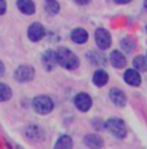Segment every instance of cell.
<instances>
[{"instance_id":"cell-23","label":"cell","mask_w":147,"mask_h":149,"mask_svg":"<svg viewBox=\"0 0 147 149\" xmlns=\"http://www.w3.org/2000/svg\"><path fill=\"white\" fill-rule=\"evenodd\" d=\"M115 1H116L117 4H128V3H130L132 0H115Z\"/></svg>"},{"instance_id":"cell-1","label":"cell","mask_w":147,"mask_h":149,"mask_svg":"<svg viewBox=\"0 0 147 149\" xmlns=\"http://www.w3.org/2000/svg\"><path fill=\"white\" fill-rule=\"evenodd\" d=\"M56 54H57V64H60L63 68L68 69V70H73V69L78 68L79 60L70 49L61 47V48H59Z\"/></svg>"},{"instance_id":"cell-25","label":"cell","mask_w":147,"mask_h":149,"mask_svg":"<svg viewBox=\"0 0 147 149\" xmlns=\"http://www.w3.org/2000/svg\"><path fill=\"white\" fill-rule=\"evenodd\" d=\"M145 8L147 9V0H145Z\"/></svg>"},{"instance_id":"cell-5","label":"cell","mask_w":147,"mask_h":149,"mask_svg":"<svg viewBox=\"0 0 147 149\" xmlns=\"http://www.w3.org/2000/svg\"><path fill=\"white\" fill-rule=\"evenodd\" d=\"M34 69L29 65H22L14 71V78L17 82H29L34 78Z\"/></svg>"},{"instance_id":"cell-8","label":"cell","mask_w":147,"mask_h":149,"mask_svg":"<svg viewBox=\"0 0 147 149\" xmlns=\"http://www.w3.org/2000/svg\"><path fill=\"white\" fill-rule=\"evenodd\" d=\"M42 62L44 65L46 70H52V69L57 65V54L55 51L48 49L43 53L42 56Z\"/></svg>"},{"instance_id":"cell-16","label":"cell","mask_w":147,"mask_h":149,"mask_svg":"<svg viewBox=\"0 0 147 149\" xmlns=\"http://www.w3.org/2000/svg\"><path fill=\"white\" fill-rule=\"evenodd\" d=\"M87 58L90 60L91 64L96 65V66H102V65L106 62V57L103 56L102 53H98V52H89Z\"/></svg>"},{"instance_id":"cell-9","label":"cell","mask_w":147,"mask_h":149,"mask_svg":"<svg viewBox=\"0 0 147 149\" xmlns=\"http://www.w3.org/2000/svg\"><path fill=\"white\" fill-rule=\"evenodd\" d=\"M109 97H111V101L120 108H122L124 105L126 104L125 93H124L121 90H119V88H112V90L109 91Z\"/></svg>"},{"instance_id":"cell-12","label":"cell","mask_w":147,"mask_h":149,"mask_svg":"<svg viewBox=\"0 0 147 149\" xmlns=\"http://www.w3.org/2000/svg\"><path fill=\"white\" fill-rule=\"evenodd\" d=\"M17 8L24 14H33L35 12V5L31 0H17Z\"/></svg>"},{"instance_id":"cell-21","label":"cell","mask_w":147,"mask_h":149,"mask_svg":"<svg viewBox=\"0 0 147 149\" xmlns=\"http://www.w3.org/2000/svg\"><path fill=\"white\" fill-rule=\"evenodd\" d=\"M7 10V4H5V0H0V14H4Z\"/></svg>"},{"instance_id":"cell-10","label":"cell","mask_w":147,"mask_h":149,"mask_svg":"<svg viewBox=\"0 0 147 149\" xmlns=\"http://www.w3.org/2000/svg\"><path fill=\"white\" fill-rule=\"evenodd\" d=\"M124 81L128 83L129 86L137 87V86L141 84V75L137 70H134V69H129V70H126L125 74H124Z\"/></svg>"},{"instance_id":"cell-6","label":"cell","mask_w":147,"mask_h":149,"mask_svg":"<svg viewBox=\"0 0 147 149\" xmlns=\"http://www.w3.org/2000/svg\"><path fill=\"white\" fill-rule=\"evenodd\" d=\"M91 104H93L91 97L89 96L87 93L81 92L74 97V105H76L77 109L81 110V111H87L89 109L91 108Z\"/></svg>"},{"instance_id":"cell-7","label":"cell","mask_w":147,"mask_h":149,"mask_svg":"<svg viewBox=\"0 0 147 149\" xmlns=\"http://www.w3.org/2000/svg\"><path fill=\"white\" fill-rule=\"evenodd\" d=\"M27 35L31 42H38L44 36V29H43V26L39 22H34V24L30 25V27H29Z\"/></svg>"},{"instance_id":"cell-22","label":"cell","mask_w":147,"mask_h":149,"mask_svg":"<svg viewBox=\"0 0 147 149\" xmlns=\"http://www.w3.org/2000/svg\"><path fill=\"white\" fill-rule=\"evenodd\" d=\"M74 1H76L77 4H79V5H85V4H87L90 0H74Z\"/></svg>"},{"instance_id":"cell-13","label":"cell","mask_w":147,"mask_h":149,"mask_svg":"<svg viewBox=\"0 0 147 149\" xmlns=\"http://www.w3.org/2000/svg\"><path fill=\"white\" fill-rule=\"evenodd\" d=\"M70 38L74 43H78V44H82L89 39V34L86 30L83 29H74L70 34Z\"/></svg>"},{"instance_id":"cell-3","label":"cell","mask_w":147,"mask_h":149,"mask_svg":"<svg viewBox=\"0 0 147 149\" xmlns=\"http://www.w3.org/2000/svg\"><path fill=\"white\" fill-rule=\"evenodd\" d=\"M33 108L39 114H48L53 109V102L48 96H37L33 100Z\"/></svg>"},{"instance_id":"cell-20","label":"cell","mask_w":147,"mask_h":149,"mask_svg":"<svg viewBox=\"0 0 147 149\" xmlns=\"http://www.w3.org/2000/svg\"><path fill=\"white\" fill-rule=\"evenodd\" d=\"M46 10L50 14H56L60 10V5L56 0H47V4H46Z\"/></svg>"},{"instance_id":"cell-18","label":"cell","mask_w":147,"mask_h":149,"mask_svg":"<svg viewBox=\"0 0 147 149\" xmlns=\"http://www.w3.org/2000/svg\"><path fill=\"white\" fill-rule=\"evenodd\" d=\"M12 97V90L4 83H0V101H7Z\"/></svg>"},{"instance_id":"cell-17","label":"cell","mask_w":147,"mask_h":149,"mask_svg":"<svg viewBox=\"0 0 147 149\" xmlns=\"http://www.w3.org/2000/svg\"><path fill=\"white\" fill-rule=\"evenodd\" d=\"M72 145H73L72 139L68 135H64V136H61L59 140H57V143L55 144V148H57V149H61V148L68 149V148H72Z\"/></svg>"},{"instance_id":"cell-14","label":"cell","mask_w":147,"mask_h":149,"mask_svg":"<svg viewBox=\"0 0 147 149\" xmlns=\"http://www.w3.org/2000/svg\"><path fill=\"white\" fill-rule=\"evenodd\" d=\"M83 143L89 148H102L103 147V140L96 135H87L83 139Z\"/></svg>"},{"instance_id":"cell-15","label":"cell","mask_w":147,"mask_h":149,"mask_svg":"<svg viewBox=\"0 0 147 149\" xmlns=\"http://www.w3.org/2000/svg\"><path fill=\"white\" fill-rule=\"evenodd\" d=\"M93 82H94L95 86H98V87H103V86L108 82V74L106 73L104 70L95 71L94 77H93Z\"/></svg>"},{"instance_id":"cell-24","label":"cell","mask_w":147,"mask_h":149,"mask_svg":"<svg viewBox=\"0 0 147 149\" xmlns=\"http://www.w3.org/2000/svg\"><path fill=\"white\" fill-rule=\"evenodd\" d=\"M4 74V65H3V62L0 61V77Z\"/></svg>"},{"instance_id":"cell-4","label":"cell","mask_w":147,"mask_h":149,"mask_svg":"<svg viewBox=\"0 0 147 149\" xmlns=\"http://www.w3.org/2000/svg\"><path fill=\"white\" fill-rule=\"evenodd\" d=\"M95 42H96V45L99 49L104 51L111 45V35L106 29H98L95 31Z\"/></svg>"},{"instance_id":"cell-11","label":"cell","mask_w":147,"mask_h":149,"mask_svg":"<svg viewBox=\"0 0 147 149\" xmlns=\"http://www.w3.org/2000/svg\"><path fill=\"white\" fill-rule=\"evenodd\" d=\"M109 61H111V64L113 65L115 68L122 69V68H125V65H126V57L121 52H119V51H113V52L111 53Z\"/></svg>"},{"instance_id":"cell-2","label":"cell","mask_w":147,"mask_h":149,"mask_svg":"<svg viewBox=\"0 0 147 149\" xmlns=\"http://www.w3.org/2000/svg\"><path fill=\"white\" fill-rule=\"evenodd\" d=\"M106 127L113 136L119 137V139H124L126 136V126L124 121L119 118H111L106 122Z\"/></svg>"},{"instance_id":"cell-19","label":"cell","mask_w":147,"mask_h":149,"mask_svg":"<svg viewBox=\"0 0 147 149\" xmlns=\"http://www.w3.org/2000/svg\"><path fill=\"white\" fill-rule=\"evenodd\" d=\"M133 65L137 70L139 71H146L147 70V60L143 56H137L133 60Z\"/></svg>"}]
</instances>
